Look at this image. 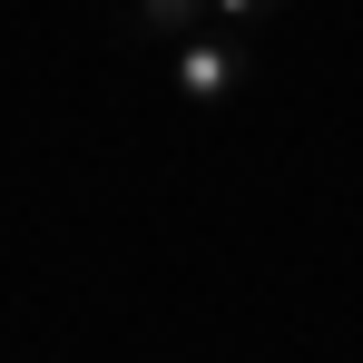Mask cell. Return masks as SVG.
<instances>
[{
  "mask_svg": "<svg viewBox=\"0 0 363 363\" xmlns=\"http://www.w3.org/2000/svg\"><path fill=\"white\" fill-rule=\"evenodd\" d=\"M128 20H138V40L177 50V40H196V30H216V0H138Z\"/></svg>",
  "mask_w": 363,
  "mask_h": 363,
  "instance_id": "obj_2",
  "label": "cell"
},
{
  "mask_svg": "<svg viewBox=\"0 0 363 363\" xmlns=\"http://www.w3.org/2000/svg\"><path fill=\"white\" fill-rule=\"evenodd\" d=\"M285 0H216V30H255V20H275Z\"/></svg>",
  "mask_w": 363,
  "mask_h": 363,
  "instance_id": "obj_3",
  "label": "cell"
},
{
  "mask_svg": "<svg viewBox=\"0 0 363 363\" xmlns=\"http://www.w3.org/2000/svg\"><path fill=\"white\" fill-rule=\"evenodd\" d=\"M245 79H255L245 30H196V40H177V50H167V89H177L186 108H226Z\"/></svg>",
  "mask_w": 363,
  "mask_h": 363,
  "instance_id": "obj_1",
  "label": "cell"
}]
</instances>
